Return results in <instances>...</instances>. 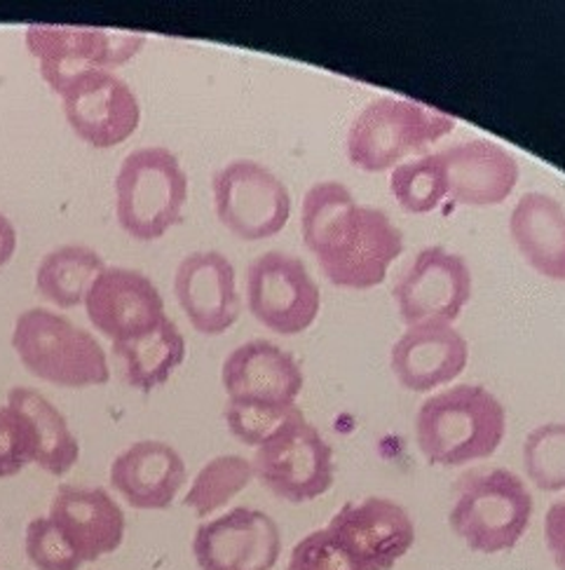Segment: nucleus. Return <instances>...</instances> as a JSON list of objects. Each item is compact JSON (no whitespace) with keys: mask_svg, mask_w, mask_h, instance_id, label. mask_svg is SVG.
<instances>
[{"mask_svg":"<svg viewBox=\"0 0 565 570\" xmlns=\"http://www.w3.org/2000/svg\"><path fill=\"white\" fill-rule=\"evenodd\" d=\"M303 243L340 289H374L404 254V235L380 209L364 207L340 181L310 186L300 209Z\"/></svg>","mask_w":565,"mask_h":570,"instance_id":"f257e3e1","label":"nucleus"},{"mask_svg":"<svg viewBox=\"0 0 565 570\" xmlns=\"http://www.w3.org/2000/svg\"><path fill=\"white\" fill-rule=\"evenodd\" d=\"M507 432V411L484 385L432 394L416 419V440L429 465L463 468L490 458Z\"/></svg>","mask_w":565,"mask_h":570,"instance_id":"f03ea898","label":"nucleus"},{"mask_svg":"<svg viewBox=\"0 0 565 570\" xmlns=\"http://www.w3.org/2000/svg\"><path fill=\"white\" fill-rule=\"evenodd\" d=\"M188 200V174L165 146L129 153L116 174V216L120 228L153 243L177 226Z\"/></svg>","mask_w":565,"mask_h":570,"instance_id":"7ed1b4c3","label":"nucleus"},{"mask_svg":"<svg viewBox=\"0 0 565 570\" xmlns=\"http://www.w3.org/2000/svg\"><path fill=\"white\" fill-rule=\"evenodd\" d=\"M455 491L458 498L448 521L469 550L509 552L526 535L535 505L524 479L514 472L503 468L469 472L455 484Z\"/></svg>","mask_w":565,"mask_h":570,"instance_id":"20e7f679","label":"nucleus"},{"mask_svg":"<svg viewBox=\"0 0 565 570\" xmlns=\"http://www.w3.org/2000/svg\"><path fill=\"white\" fill-rule=\"evenodd\" d=\"M12 347L33 376L52 385L92 387L111 381V366L99 341L52 311L21 313L12 328Z\"/></svg>","mask_w":565,"mask_h":570,"instance_id":"39448f33","label":"nucleus"},{"mask_svg":"<svg viewBox=\"0 0 565 570\" xmlns=\"http://www.w3.org/2000/svg\"><path fill=\"white\" fill-rule=\"evenodd\" d=\"M455 120L418 101L378 97L368 101L347 131V158L368 174L402 165L404 158L442 141Z\"/></svg>","mask_w":565,"mask_h":570,"instance_id":"423d86ee","label":"nucleus"},{"mask_svg":"<svg viewBox=\"0 0 565 570\" xmlns=\"http://www.w3.org/2000/svg\"><path fill=\"white\" fill-rule=\"evenodd\" d=\"M251 465L260 484L291 505L317 500L336 479L334 449L303 411L256 449Z\"/></svg>","mask_w":565,"mask_h":570,"instance_id":"0eeeda50","label":"nucleus"},{"mask_svg":"<svg viewBox=\"0 0 565 570\" xmlns=\"http://www.w3.org/2000/svg\"><path fill=\"white\" fill-rule=\"evenodd\" d=\"M219 222L245 243L279 235L291 218V193L277 174L254 160H232L211 177Z\"/></svg>","mask_w":565,"mask_h":570,"instance_id":"6e6552de","label":"nucleus"},{"mask_svg":"<svg viewBox=\"0 0 565 570\" xmlns=\"http://www.w3.org/2000/svg\"><path fill=\"white\" fill-rule=\"evenodd\" d=\"M24 38L40 66V76L57 95L85 71H111L127 63L146 42L139 31L71 24H31Z\"/></svg>","mask_w":565,"mask_h":570,"instance_id":"1a4fd4ad","label":"nucleus"},{"mask_svg":"<svg viewBox=\"0 0 565 570\" xmlns=\"http://www.w3.org/2000/svg\"><path fill=\"white\" fill-rule=\"evenodd\" d=\"M247 305L256 322L272 334L298 336L319 317L321 294L300 258L266 252L247 271Z\"/></svg>","mask_w":565,"mask_h":570,"instance_id":"9d476101","label":"nucleus"},{"mask_svg":"<svg viewBox=\"0 0 565 570\" xmlns=\"http://www.w3.org/2000/svg\"><path fill=\"white\" fill-rule=\"evenodd\" d=\"M59 97L76 137L92 148L127 141L141 122L135 90L113 71H85L63 85Z\"/></svg>","mask_w":565,"mask_h":570,"instance_id":"9b49d317","label":"nucleus"},{"mask_svg":"<svg viewBox=\"0 0 565 570\" xmlns=\"http://www.w3.org/2000/svg\"><path fill=\"white\" fill-rule=\"evenodd\" d=\"M326 531L359 570H393L416 542V523L389 498L345 502Z\"/></svg>","mask_w":565,"mask_h":570,"instance_id":"f8f14e48","label":"nucleus"},{"mask_svg":"<svg viewBox=\"0 0 565 570\" xmlns=\"http://www.w3.org/2000/svg\"><path fill=\"white\" fill-rule=\"evenodd\" d=\"M393 294L406 326L453 324L472 298V271L463 256L444 247H427L410 263Z\"/></svg>","mask_w":565,"mask_h":570,"instance_id":"ddd939ff","label":"nucleus"},{"mask_svg":"<svg viewBox=\"0 0 565 570\" xmlns=\"http://www.w3.org/2000/svg\"><path fill=\"white\" fill-rule=\"evenodd\" d=\"M279 552V525L251 508H235L202 523L192 540L200 570H272Z\"/></svg>","mask_w":565,"mask_h":570,"instance_id":"4468645a","label":"nucleus"},{"mask_svg":"<svg viewBox=\"0 0 565 570\" xmlns=\"http://www.w3.org/2000/svg\"><path fill=\"white\" fill-rule=\"evenodd\" d=\"M85 311L97 332L113 343L153 332L167 317L156 284L132 268H103L87 289Z\"/></svg>","mask_w":565,"mask_h":570,"instance_id":"2eb2a0df","label":"nucleus"},{"mask_svg":"<svg viewBox=\"0 0 565 570\" xmlns=\"http://www.w3.org/2000/svg\"><path fill=\"white\" fill-rule=\"evenodd\" d=\"M174 294L195 332L221 336L242 313L237 275L221 252H192L174 275Z\"/></svg>","mask_w":565,"mask_h":570,"instance_id":"dca6fc26","label":"nucleus"},{"mask_svg":"<svg viewBox=\"0 0 565 570\" xmlns=\"http://www.w3.org/2000/svg\"><path fill=\"white\" fill-rule=\"evenodd\" d=\"M228 402L296 406L306 376L296 357L279 345L256 338L235 347L221 366Z\"/></svg>","mask_w":565,"mask_h":570,"instance_id":"f3484780","label":"nucleus"},{"mask_svg":"<svg viewBox=\"0 0 565 570\" xmlns=\"http://www.w3.org/2000/svg\"><path fill=\"white\" fill-rule=\"evenodd\" d=\"M469 362V343L450 322L408 326L395 343L389 366L410 392H434L458 379Z\"/></svg>","mask_w":565,"mask_h":570,"instance_id":"a211bd4d","label":"nucleus"},{"mask_svg":"<svg viewBox=\"0 0 565 570\" xmlns=\"http://www.w3.org/2000/svg\"><path fill=\"white\" fill-rule=\"evenodd\" d=\"M48 519L80 563L116 552L125 538V514L103 489L59 487Z\"/></svg>","mask_w":565,"mask_h":570,"instance_id":"6ab92c4d","label":"nucleus"},{"mask_svg":"<svg viewBox=\"0 0 565 570\" xmlns=\"http://www.w3.org/2000/svg\"><path fill=\"white\" fill-rule=\"evenodd\" d=\"M437 156L446 171L448 195L465 207L503 205L518 184L516 158L488 139L453 144Z\"/></svg>","mask_w":565,"mask_h":570,"instance_id":"aec40b11","label":"nucleus"},{"mask_svg":"<svg viewBox=\"0 0 565 570\" xmlns=\"http://www.w3.org/2000/svg\"><path fill=\"white\" fill-rule=\"evenodd\" d=\"M184 484V458L165 442H137L111 465V487L135 510H167Z\"/></svg>","mask_w":565,"mask_h":570,"instance_id":"412c9836","label":"nucleus"},{"mask_svg":"<svg viewBox=\"0 0 565 570\" xmlns=\"http://www.w3.org/2000/svg\"><path fill=\"white\" fill-rule=\"evenodd\" d=\"M509 233L533 271L565 282V207L556 197L526 193L509 216Z\"/></svg>","mask_w":565,"mask_h":570,"instance_id":"4be33fe9","label":"nucleus"},{"mask_svg":"<svg viewBox=\"0 0 565 570\" xmlns=\"http://www.w3.org/2000/svg\"><path fill=\"white\" fill-rule=\"evenodd\" d=\"M113 355L122 364V379L141 392H150L169 381L186 360V338L179 326L165 317L153 332L139 338L113 343Z\"/></svg>","mask_w":565,"mask_h":570,"instance_id":"5701e85b","label":"nucleus"},{"mask_svg":"<svg viewBox=\"0 0 565 570\" xmlns=\"http://www.w3.org/2000/svg\"><path fill=\"white\" fill-rule=\"evenodd\" d=\"M8 404L12 409L24 411L36 428L38 468L54 476L67 474L71 468H76L80 458V444L67 419H63L50 400L42 397L33 387H12L8 394Z\"/></svg>","mask_w":565,"mask_h":570,"instance_id":"b1692460","label":"nucleus"},{"mask_svg":"<svg viewBox=\"0 0 565 570\" xmlns=\"http://www.w3.org/2000/svg\"><path fill=\"white\" fill-rule=\"evenodd\" d=\"M106 268L103 258L85 245H61L42 256L36 271L38 294L57 308L71 311L85 303L87 289Z\"/></svg>","mask_w":565,"mask_h":570,"instance_id":"393cba45","label":"nucleus"},{"mask_svg":"<svg viewBox=\"0 0 565 570\" xmlns=\"http://www.w3.org/2000/svg\"><path fill=\"white\" fill-rule=\"evenodd\" d=\"M251 479V460L242 455H219L209 460L195 476L184 505L198 514V519H207L226 508L237 493L245 491Z\"/></svg>","mask_w":565,"mask_h":570,"instance_id":"a878e982","label":"nucleus"},{"mask_svg":"<svg viewBox=\"0 0 565 570\" xmlns=\"http://www.w3.org/2000/svg\"><path fill=\"white\" fill-rule=\"evenodd\" d=\"M389 190L408 214H429L437 209L444 197H448L446 171L437 153L397 165L389 174Z\"/></svg>","mask_w":565,"mask_h":570,"instance_id":"bb28decb","label":"nucleus"},{"mask_svg":"<svg viewBox=\"0 0 565 570\" xmlns=\"http://www.w3.org/2000/svg\"><path fill=\"white\" fill-rule=\"evenodd\" d=\"M524 468L539 491H565V423L539 425L526 436Z\"/></svg>","mask_w":565,"mask_h":570,"instance_id":"cd10ccee","label":"nucleus"},{"mask_svg":"<svg viewBox=\"0 0 565 570\" xmlns=\"http://www.w3.org/2000/svg\"><path fill=\"white\" fill-rule=\"evenodd\" d=\"M36 451L38 436L29 415L10 404L0 406V479L36 463Z\"/></svg>","mask_w":565,"mask_h":570,"instance_id":"c85d7f7f","label":"nucleus"},{"mask_svg":"<svg viewBox=\"0 0 565 570\" xmlns=\"http://www.w3.org/2000/svg\"><path fill=\"white\" fill-rule=\"evenodd\" d=\"M300 406H260V404H226V423L230 432L247 446H260L272 432L285 425L291 415H296Z\"/></svg>","mask_w":565,"mask_h":570,"instance_id":"c756f323","label":"nucleus"},{"mask_svg":"<svg viewBox=\"0 0 565 570\" xmlns=\"http://www.w3.org/2000/svg\"><path fill=\"white\" fill-rule=\"evenodd\" d=\"M27 557L38 570H80L82 566L48 517H38L29 523Z\"/></svg>","mask_w":565,"mask_h":570,"instance_id":"7c9ffc66","label":"nucleus"},{"mask_svg":"<svg viewBox=\"0 0 565 570\" xmlns=\"http://www.w3.org/2000/svg\"><path fill=\"white\" fill-rule=\"evenodd\" d=\"M287 570H359L331 533L321 529L303 538L291 552Z\"/></svg>","mask_w":565,"mask_h":570,"instance_id":"2f4dec72","label":"nucleus"},{"mask_svg":"<svg viewBox=\"0 0 565 570\" xmlns=\"http://www.w3.org/2000/svg\"><path fill=\"white\" fill-rule=\"evenodd\" d=\"M547 547L561 570H565V500L554 502L545 519Z\"/></svg>","mask_w":565,"mask_h":570,"instance_id":"473e14b6","label":"nucleus"},{"mask_svg":"<svg viewBox=\"0 0 565 570\" xmlns=\"http://www.w3.org/2000/svg\"><path fill=\"white\" fill-rule=\"evenodd\" d=\"M17 252V228L10 218L0 212V268L8 266Z\"/></svg>","mask_w":565,"mask_h":570,"instance_id":"72a5a7b5","label":"nucleus"}]
</instances>
